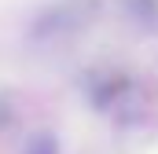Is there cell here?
Masks as SVG:
<instances>
[{"instance_id": "6da1fadb", "label": "cell", "mask_w": 158, "mask_h": 154, "mask_svg": "<svg viewBox=\"0 0 158 154\" xmlns=\"http://www.w3.org/2000/svg\"><path fill=\"white\" fill-rule=\"evenodd\" d=\"M125 88H129V77H125V74H103V77L92 74V81H85V95L92 99L96 110H107Z\"/></svg>"}, {"instance_id": "7a4b0ae2", "label": "cell", "mask_w": 158, "mask_h": 154, "mask_svg": "<svg viewBox=\"0 0 158 154\" xmlns=\"http://www.w3.org/2000/svg\"><path fill=\"white\" fill-rule=\"evenodd\" d=\"M22 154H59V140H55V132H33Z\"/></svg>"}, {"instance_id": "3957f363", "label": "cell", "mask_w": 158, "mask_h": 154, "mask_svg": "<svg viewBox=\"0 0 158 154\" xmlns=\"http://www.w3.org/2000/svg\"><path fill=\"white\" fill-rule=\"evenodd\" d=\"M125 7H129V15H132L140 26H155L158 22V7L151 0H125Z\"/></svg>"}]
</instances>
